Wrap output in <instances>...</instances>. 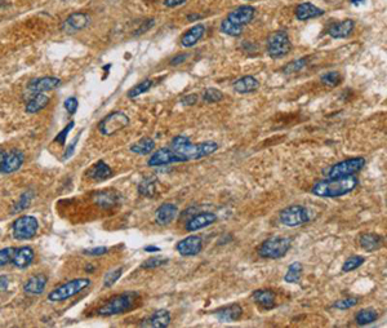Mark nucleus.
I'll use <instances>...</instances> for the list:
<instances>
[{
    "mask_svg": "<svg viewBox=\"0 0 387 328\" xmlns=\"http://www.w3.org/2000/svg\"><path fill=\"white\" fill-rule=\"evenodd\" d=\"M171 147L174 153H177L182 158L183 163L188 160H199L203 158H207L212 155L213 153L218 150V143L214 141H207V142L192 143L191 140L186 136H176L172 140Z\"/></svg>",
    "mask_w": 387,
    "mask_h": 328,
    "instance_id": "obj_1",
    "label": "nucleus"
},
{
    "mask_svg": "<svg viewBox=\"0 0 387 328\" xmlns=\"http://www.w3.org/2000/svg\"><path fill=\"white\" fill-rule=\"evenodd\" d=\"M359 184V180L352 176L341 177V179H328L316 182L311 188V193L319 198H340L351 193Z\"/></svg>",
    "mask_w": 387,
    "mask_h": 328,
    "instance_id": "obj_2",
    "label": "nucleus"
},
{
    "mask_svg": "<svg viewBox=\"0 0 387 328\" xmlns=\"http://www.w3.org/2000/svg\"><path fill=\"white\" fill-rule=\"evenodd\" d=\"M139 293L127 291L124 293L113 296L108 298L101 308H98L97 314L101 317H111V315H118L122 313H127L134 308L135 302L139 301Z\"/></svg>",
    "mask_w": 387,
    "mask_h": 328,
    "instance_id": "obj_3",
    "label": "nucleus"
},
{
    "mask_svg": "<svg viewBox=\"0 0 387 328\" xmlns=\"http://www.w3.org/2000/svg\"><path fill=\"white\" fill-rule=\"evenodd\" d=\"M292 245V239L287 237H272L266 239L258 247L257 252L262 259L278 260L284 257L288 254Z\"/></svg>",
    "mask_w": 387,
    "mask_h": 328,
    "instance_id": "obj_4",
    "label": "nucleus"
},
{
    "mask_svg": "<svg viewBox=\"0 0 387 328\" xmlns=\"http://www.w3.org/2000/svg\"><path fill=\"white\" fill-rule=\"evenodd\" d=\"M89 284H91V281H89L88 278L72 279V281L67 282V283L54 288V290L48 295V300L52 301V302L67 300V298L72 297V296H76L77 293L83 292Z\"/></svg>",
    "mask_w": 387,
    "mask_h": 328,
    "instance_id": "obj_5",
    "label": "nucleus"
},
{
    "mask_svg": "<svg viewBox=\"0 0 387 328\" xmlns=\"http://www.w3.org/2000/svg\"><path fill=\"white\" fill-rule=\"evenodd\" d=\"M290 49H292V43L287 31L278 30L270 34L267 39V53L271 58L279 60L285 57Z\"/></svg>",
    "mask_w": 387,
    "mask_h": 328,
    "instance_id": "obj_6",
    "label": "nucleus"
},
{
    "mask_svg": "<svg viewBox=\"0 0 387 328\" xmlns=\"http://www.w3.org/2000/svg\"><path fill=\"white\" fill-rule=\"evenodd\" d=\"M310 218H311V215L303 206H290V207L284 208L279 215L280 222L289 228L303 225V223L309 222Z\"/></svg>",
    "mask_w": 387,
    "mask_h": 328,
    "instance_id": "obj_7",
    "label": "nucleus"
},
{
    "mask_svg": "<svg viewBox=\"0 0 387 328\" xmlns=\"http://www.w3.org/2000/svg\"><path fill=\"white\" fill-rule=\"evenodd\" d=\"M129 124V118L123 111H114L106 115L98 124V130L103 136H113Z\"/></svg>",
    "mask_w": 387,
    "mask_h": 328,
    "instance_id": "obj_8",
    "label": "nucleus"
},
{
    "mask_svg": "<svg viewBox=\"0 0 387 328\" xmlns=\"http://www.w3.org/2000/svg\"><path fill=\"white\" fill-rule=\"evenodd\" d=\"M365 166L364 158H351V159H346L343 162L337 163L332 168L329 169L328 177L329 179H341V177L352 176V174L357 173L362 171L363 167Z\"/></svg>",
    "mask_w": 387,
    "mask_h": 328,
    "instance_id": "obj_9",
    "label": "nucleus"
},
{
    "mask_svg": "<svg viewBox=\"0 0 387 328\" xmlns=\"http://www.w3.org/2000/svg\"><path fill=\"white\" fill-rule=\"evenodd\" d=\"M39 223L34 216H22L17 218L12 226L13 237L18 240H27L35 237L38 233Z\"/></svg>",
    "mask_w": 387,
    "mask_h": 328,
    "instance_id": "obj_10",
    "label": "nucleus"
},
{
    "mask_svg": "<svg viewBox=\"0 0 387 328\" xmlns=\"http://www.w3.org/2000/svg\"><path fill=\"white\" fill-rule=\"evenodd\" d=\"M173 163H183L182 158L174 153L171 147H161V149L156 150L154 154L151 155L147 164L150 167H161L168 166V164H173Z\"/></svg>",
    "mask_w": 387,
    "mask_h": 328,
    "instance_id": "obj_11",
    "label": "nucleus"
},
{
    "mask_svg": "<svg viewBox=\"0 0 387 328\" xmlns=\"http://www.w3.org/2000/svg\"><path fill=\"white\" fill-rule=\"evenodd\" d=\"M178 254L183 257L197 256L203 249V239L199 235H190L185 239L180 240L176 245Z\"/></svg>",
    "mask_w": 387,
    "mask_h": 328,
    "instance_id": "obj_12",
    "label": "nucleus"
},
{
    "mask_svg": "<svg viewBox=\"0 0 387 328\" xmlns=\"http://www.w3.org/2000/svg\"><path fill=\"white\" fill-rule=\"evenodd\" d=\"M256 9L251 6H241L235 8L234 11H231L227 16V19L230 22L235 23L236 26H240L244 28L245 25H248L252 19L255 18Z\"/></svg>",
    "mask_w": 387,
    "mask_h": 328,
    "instance_id": "obj_13",
    "label": "nucleus"
},
{
    "mask_svg": "<svg viewBox=\"0 0 387 328\" xmlns=\"http://www.w3.org/2000/svg\"><path fill=\"white\" fill-rule=\"evenodd\" d=\"M91 22V18L87 13L83 12H75V13L70 14L66 19H65L62 29L66 33H77V31L83 30Z\"/></svg>",
    "mask_w": 387,
    "mask_h": 328,
    "instance_id": "obj_14",
    "label": "nucleus"
},
{
    "mask_svg": "<svg viewBox=\"0 0 387 328\" xmlns=\"http://www.w3.org/2000/svg\"><path fill=\"white\" fill-rule=\"evenodd\" d=\"M217 221V215L213 212H200L194 215L190 220L186 223L185 229L187 232H197V230L204 229V228L209 226L212 223Z\"/></svg>",
    "mask_w": 387,
    "mask_h": 328,
    "instance_id": "obj_15",
    "label": "nucleus"
},
{
    "mask_svg": "<svg viewBox=\"0 0 387 328\" xmlns=\"http://www.w3.org/2000/svg\"><path fill=\"white\" fill-rule=\"evenodd\" d=\"M178 207L173 203H164L155 212V222L159 226H167L177 217Z\"/></svg>",
    "mask_w": 387,
    "mask_h": 328,
    "instance_id": "obj_16",
    "label": "nucleus"
},
{
    "mask_svg": "<svg viewBox=\"0 0 387 328\" xmlns=\"http://www.w3.org/2000/svg\"><path fill=\"white\" fill-rule=\"evenodd\" d=\"M61 84V80L58 78L54 77H44L39 78V79L33 80L30 84H29V91H31L33 94L38 93H44L47 91H52L56 89L57 87H60Z\"/></svg>",
    "mask_w": 387,
    "mask_h": 328,
    "instance_id": "obj_17",
    "label": "nucleus"
},
{
    "mask_svg": "<svg viewBox=\"0 0 387 328\" xmlns=\"http://www.w3.org/2000/svg\"><path fill=\"white\" fill-rule=\"evenodd\" d=\"M252 297L263 310H271L277 306V293L272 290H267V288L257 290L253 292Z\"/></svg>",
    "mask_w": 387,
    "mask_h": 328,
    "instance_id": "obj_18",
    "label": "nucleus"
},
{
    "mask_svg": "<svg viewBox=\"0 0 387 328\" xmlns=\"http://www.w3.org/2000/svg\"><path fill=\"white\" fill-rule=\"evenodd\" d=\"M23 164V154L19 150H12L8 154H6L2 164V172L4 173H12L21 168Z\"/></svg>",
    "mask_w": 387,
    "mask_h": 328,
    "instance_id": "obj_19",
    "label": "nucleus"
},
{
    "mask_svg": "<svg viewBox=\"0 0 387 328\" xmlns=\"http://www.w3.org/2000/svg\"><path fill=\"white\" fill-rule=\"evenodd\" d=\"M34 260V251L30 247H18L14 248L13 256H12V264L18 269L27 268L29 265L33 262Z\"/></svg>",
    "mask_w": 387,
    "mask_h": 328,
    "instance_id": "obj_20",
    "label": "nucleus"
},
{
    "mask_svg": "<svg viewBox=\"0 0 387 328\" xmlns=\"http://www.w3.org/2000/svg\"><path fill=\"white\" fill-rule=\"evenodd\" d=\"M214 315L221 322H235V320L240 319V317L243 315V308L239 304H231V305L224 306L217 310Z\"/></svg>",
    "mask_w": 387,
    "mask_h": 328,
    "instance_id": "obj_21",
    "label": "nucleus"
},
{
    "mask_svg": "<svg viewBox=\"0 0 387 328\" xmlns=\"http://www.w3.org/2000/svg\"><path fill=\"white\" fill-rule=\"evenodd\" d=\"M171 313L165 309L156 310L154 314L150 315L141 325L146 327H155V328H165L171 324Z\"/></svg>",
    "mask_w": 387,
    "mask_h": 328,
    "instance_id": "obj_22",
    "label": "nucleus"
},
{
    "mask_svg": "<svg viewBox=\"0 0 387 328\" xmlns=\"http://www.w3.org/2000/svg\"><path fill=\"white\" fill-rule=\"evenodd\" d=\"M204 34L205 26L202 25V23H198V25L192 26L190 30L183 34V36L181 38V45L185 48L194 47L204 36Z\"/></svg>",
    "mask_w": 387,
    "mask_h": 328,
    "instance_id": "obj_23",
    "label": "nucleus"
},
{
    "mask_svg": "<svg viewBox=\"0 0 387 328\" xmlns=\"http://www.w3.org/2000/svg\"><path fill=\"white\" fill-rule=\"evenodd\" d=\"M359 243L362 245V248H364L365 251H378L383 245V237L376 234V233H364V234L360 235Z\"/></svg>",
    "mask_w": 387,
    "mask_h": 328,
    "instance_id": "obj_24",
    "label": "nucleus"
},
{
    "mask_svg": "<svg viewBox=\"0 0 387 328\" xmlns=\"http://www.w3.org/2000/svg\"><path fill=\"white\" fill-rule=\"evenodd\" d=\"M325 12L320 9L319 7L314 6L313 3H302L296 8V17L299 21H307V19L318 18L323 16Z\"/></svg>",
    "mask_w": 387,
    "mask_h": 328,
    "instance_id": "obj_25",
    "label": "nucleus"
},
{
    "mask_svg": "<svg viewBox=\"0 0 387 328\" xmlns=\"http://www.w3.org/2000/svg\"><path fill=\"white\" fill-rule=\"evenodd\" d=\"M47 276L44 274H36L33 275L23 286V290L29 295H40L44 292L45 286H47Z\"/></svg>",
    "mask_w": 387,
    "mask_h": 328,
    "instance_id": "obj_26",
    "label": "nucleus"
},
{
    "mask_svg": "<svg viewBox=\"0 0 387 328\" xmlns=\"http://www.w3.org/2000/svg\"><path fill=\"white\" fill-rule=\"evenodd\" d=\"M355 22L352 19H345L342 22H337L329 28L328 34L332 36L333 39H343L351 35L352 30H354Z\"/></svg>",
    "mask_w": 387,
    "mask_h": 328,
    "instance_id": "obj_27",
    "label": "nucleus"
},
{
    "mask_svg": "<svg viewBox=\"0 0 387 328\" xmlns=\"http://www.w3.org/2000/svg\"><path fill=\"white\" fill-rule=\"evenodd\" d=\"M88 179L93 180V181H106L113 176V169L106 164L105 162L96 163L88 172H87Z\"/></svg>",
    "mask_w": 387,
    "mask_h": 328,
    "instance_id": "obj_28",
    "label": "nucleus"
},
{
    "mask_svg": "<svg viewBox=\"0 0 387 328\" xmlns=\"http://www.w3.org/2000/svg\"><path fill=\"white\" fill-rule=\"evenodd\" d=\"M260 87V82L252 75H246V77L240 78L234 83V89L240 94L252 93V92L257 91Z\"/></svg>",
    "mask_w": 387,
    "mask_h": 328,
    "instance_id": "obj_29",
    "label": "nucleus"
},
{
    "mask_svg": "<svg viewBox=\"0 0 387 328\" xmlns=\"http://www.w3.org/2000/svg\"><path fill=\"white\" fill-rule=\"evenodd\" d=\"M94 201L102 208H113L119 203V195L113 190L100 191L94 194Z\"/></svg>",
    "mask_w": 387,
    "mask_h": 328,
    "instance_id": "obj_30",
    "label": "nucleus"
},
{
    "mask_svg": "<svg viewBox=\"0 0 387 328\" xmlns=\"http://www.w3.org/2000/svg\"><path fill=\"white\" fill-rule=\"evenodd\" d=\"M48 102H49V97L45 96L44 93H38L34 94L33 98L26 104V113L27 114H35L38 111L43 110L45 106L48 105Z\"/></svg>",
    "mask_w": 387,
    "mask_h": 328,
    "instance_id": "obj_31",
    "label": "nucleus"
},
{
    "mask_svg": "<svg viewBox=\"0 0 387 328\" xmlns=\"http://www.w3.org/2000/svg\"><path fill=\"white\" fill-rule=\"evenodd\" d=\"M155 149V141L151 137H142L130 146V152L139 155H147Z\"/></svg>",
    "mask_w": 387,
    "mask_h": 328,
    "instance_id": "obj_32",
    "label": "nucleus"
},
{
    "mask_svg": "<svg viewBox=\"0 0 387 328\" xmlns=\"http://www.w3.org/2000/svg\"><path fill=\"white\" fill-rule=\"evenodd\" d=\"M378 313L374 309H364L360 310L359 313H356V315H355V322H356L357 325H367L376 322V320L378 319Z\"/></svg>",
    "mask_w": 387,
    "mask_h": 328,
    "instance_id": "obj_33",
    "label": "nucleus"
},
{
    "mask_svg": "<svg viewBox=\"0 0 387 328\" xmlns=\"http://www.w3.org/2000/svg\"><path fill=\"white\" fill-rule=\"evenodd\" d=\"M302 271H303V266H302L301 262L296 261L293 264H290L287 274L284 275V281L287 283H298L301 281Z\"/></svg>",
    "mask_w": 387,
    "mask_h": 328,
    "instance_id": "obj_34",
    "label": "nucleus"
},
{
    "mask_svg": "<svg viewBox=\"0 0 387 328\" xmlns=\"http://www.w3.org/2000/svg\"><path fill=\"white\" fill-rule=\"evenodd\" d=\"M158 181L155 179H146L139 185V193L141 195L147 196V198H154L158 193Z\"/></svg>",
    "mask_w": 387,
    "mask_h": 328,
    "instance_id": "obj_35",
    "label": "nucleus"
},
{
    "mask_svg": "<svg viewBox=\"0 0 387 328\" xmlns=\"http://www.w3.org/2000/svg\"><path fill=\"white\" fill-rule=\"evenodd\" d=\"M321 83L324 84L325 87H329V88H335V87H338L342 82V75L340 74L338 71H328L325 74H323L320 77Z\"/></svg>",
    "mask_w": 387,
    "mask_h": 328,
    "instance_id": "obj_36",
    "label": "nucleus"
},
{
    "mask_svg": "<svg viewBox=\"0 0 387 328\" xmlns=\"http://www.w3.org/2000/svg\"><path fill=\"white\" fill-rule=\"evenodd\" d=\"M152 84H154V83H152V80H150V79L144 80V82L139 83V84H137V86L132 87V88H130L129 91H128L127 96L129 97V98H134V97L141 96V94L146 93L147 91H150V89H151Z\"/></svg>",
    "mask_w": 387,
    "mask_h": 328,
    "instance_id": "obj_37",
    "label": "nucleus"
},
{
    "mask_svg": "<svg viewBox=\"0 0 387 328\" xmlns=\"http://www.w3.org/2000/svg\"><path fill=\"white\" fill-rule=\"evenodd\" d=\"M365 262V259L363 256H359V255H355V256L348 257L342 265V271L343 273H350V271L356 270L359 266H362L363 264Z\"/></svg>",
    "mask_w": 387,
    "mask_h": 328,
    "instance_id": "obj_38",
    "label": "nucleus"
},
{
    "mask_svg": "<svg viewBox=\"0 0 387 328\" xmlns=\"http://www.w3.org/2000/svg\"><path fill=\"white\" fill-rule=\"evenodd\" d=\"M307 61H309V57H303L299 58V60L292 61L287 66L283 67V72L284 74H293V72H298L299 70L303 69L305 66L307 65Z\"/></svg>",
    "mask_w": 387,
    "mask_h": 328,
    "instance_id": "obj_39",
    "label": "nucleus"
},
{
    "mask_svg": "<svg viewBox=\"0 0 387 328\" xmlns=\"http://www.w3.org/2000/svg\"><path fill=\"white\" fill-rule=\"evenodd\" d=\"M221 31L229 36H239V35H241V33H243V28H240V26H236L235 23L230 22L229 19L226 18V19H224V21H222Z\"/></svg>",
    "mask_w": 387,
    "mask_h": 328,
    "instance_id": "obj_40",
    "label": "nucleus"
},
{
    "mask_svg": "<svg viewBox=\"0 0 387 328\" xmlns=\"http://www.w3.org/2000/svg\"><path fill=\"white\" fill-rule=\"evenodd\" d=\"M203 99L207 104H216L224 99V93H222L219 89L216 88H208L205 89L204 93H203Z\"/></svg>",
    "mask_w": 387,
    "mask_h": 328,
    "instance_id": "obj_41",
    "label": "nucleus"
},
{
    "mask_svg": "<svg viewBox=\"0 0 387 328\" xmlns=\"http://www.w3.org/2000/svg\"><path fill=\"white\" fill-rule=\"evenodd\" d=\"M359 304V298L357 297H347V298H341L337 300L333 304V308L338 310H347L351 309L354 306H356Z\"/></svg>",
    "mask_w": 387,
    "mask_h": 328,
    "instance_id": "obj_42",
    "label": "nucleus"
},
{
    "mask_svg": "<svg viewBox=\"0 0 387 328\" xmlns=\"http://www.w3.org/2000/svg\"><path fill=\"white\" fill-rule=\"evenodd\" d=\"M122 274H123V268H118V269H114V270L108 271V273L106 274L105 279H103V287H105V288H110V287H113L114 284L118 282V279H120Z\"/></svg>",
    "mask_w": 387,
    "mask_h": 328,
    "instance_id": "obj_43",
    "label": "nucleus"
},
{
    "mask_svg": "<svg viewBox=\"0 0 387 328\" xmlns=\"http://www.w3.org/2000/svg\"><path fill=\"white\" fill-rule=\"evenodd\" d=\"M31 200H33V193H31V191H26L25 194H22V195H21L19 200L17 201L16 204H14L13 213L21 212V211L26 210V208L29 207V204H30Z\"/></svg>",
    "mask_w": 387,
    "mask_h": 328,
    "instance_id": "obj_44",
    "label": "nucleus"
},
{
    "mask_svg": "<svg viewBox=\"0 0 387 328\" xmlns=\"http://www.w3.org/2000/svg\"><path fill=\"white\" fill-rule=\"evenodd\" d=\"M168 261L169 260L164 259V257H154V259L146 260V261L141 265V268L142 269H156V268L163 266V265L168 264Z\"/></svg>",
    "mask_w": 387,
    "mask_h": 328,
    "instance_id": "obj_45",
    "label": "nucleus"
},
{
    "mask_svg": "<svg viewBox=\"0 0 387 328\" xmlns=\"http://www.w3.org/2000/svg\"><path fill=\"white\" fill-rule=\"evenodd\" d=\"M13 252H14V248H12V247H7V248L0 249V266H4V265L12 262Z\"/></svg>",
    "mask_w": 387,
    "mask_h": 328,
    "instance_id": "obj_46",
    "label": "nucleus"
},
{
    "mask_svg": "<svg viewBox=\"0 0 387 328\" xmlns=\"http://www.w3.org/2000/svg\"><path fill=\"white\" fill-rule=\"evenodd\" d=\"M74 124H75L74 121H70L69 124H67V125H66V127H65V128H64V130H62V131H61V132H60V133H58V135H57V136H56V138H54V142L60 143V145H64V143H65V141H66V138H67V135H69V133H70V131H71V130H72V128H74Z\"/></svg>",
    "mask_w": 387,
    "mask_h": 328,
    "instance_id": "obj_47",
    "label": "nucleus"
},
{
    "mask_svg": "<svg viewBox=\"0 0 387 328\" xmlns=\"http://www.w3.org/2000/svg\"><path fill=\"white\" fill-rule=\"evenodd\" d=\"M65 109L67 110V113L70 114H75L77 110V106H79V104H77V99L75 98V97H69V98L65 101L64 104Z\"/></svg>",
    "mask_w": 387,
    "mask_h": 328,
    "instance_id": "obj_48",
    "label": "nucleus"
},
{
    "mask_svg": "<svg viewBox=\"0 0 387 328\" xmlns=\"http://www.w3.org/2000/svg\"><path fill=\"white\" fill-rule=\"evenodd\" d=\"M187 57H188L187 53H181V55H177L176 57L172 58L169 64H171V66H178V65L183 64V62L187 60Z\"/></svg>",
    "mask_w": 387,
    "mask_h": 328,
    "instance_id": "obj_49",
    "label": "nucleus"
},
{
    "mask_svg": "<svg viewBox=\"0 0 387 328\" xmlns=\"http://www.w3.org/2000/svg\"><path fill=\"white\" fill-rule=\"evenodd\" d=\"M106 252H107V248H106V247H96V248L86 249L84 254L91 255V256H101V255L106 254Z\"/></svg>",
    "mask_w": 387,
    "mask_h": 328,
    "instance_id": "obj_50",
    "label": "nucleus"
},
{
    "mask_svg": "<svg viewBox=\"0 0 387 328\" xmlns=\"http://www.w3.org/2000/svg\"><path fill=\"white\" fill-rule=\"evenodd\" d=\"M181 102H182L183 105H188V106L195 105V104L198 102V96L197 94H188V96L183 97V98L181 99Z\"/></svg>",
    "mask_w": 387,
    "mask_h": 328,
    "instance_id": "obj_51",
    "label": "nucleus"
},
{
    "mask_svg": "<svg viewBox=\"0 0 387 328\" xmlns=\"http://www.w3.org/2000/svg\"><path fill=\"white\" fill-rule=\"evenodd\" d=\"M187 0H164V6L168 8H174V7H180L185 4Z\"/></svg>",
    "mask_w": 387,
    "mask_h": 328,
    "instance_id": "obj_52",
    "label": "nucleus"
},
{
    "mask_svg": "<svg viewBox=\"0 0 387 328\" xmlns=\"http://www.w3.org/2000/svg\"><path fill=\"white\" fill-rule=\"evenodd\" d=\"M77 140H79V136H77V137H76V138H75V140H74V142H72V143H71V145H70V146H69V147H67V149H66V152H65V157H64V159H69V158H70V157H71V155H72V153H74V150H75V146H76Z\"/></svg>",
    "mask_w": 387,
    "mask_h": 328,
    "instance_id": "obj_53",
    "label": "nucleus"
},
{
    "mask_svg": "<svg viewBox=\"0 0 387 328\" xmlns=\"http://www.w3.org/2000/svg\"><path fill=\"white\" fill-rule=\"evenodd\" d=\"M9 284V276L8 275H0V291H4L8 288Z\"/></svg>",
    "mask_w": 387,
    "mask_h": 328,
    "instance_id": "obj_54",
    "label": "nucleus"
},
{
    "mask_svg": "<svg viewBox=\"0 0 387 328\" xmlns=\"http://www.w3.org/2000/svg\"><path fill=\"white\" fill-rule=\"evenodd\" d=\"M145 251L146 252H159L160 251V248H159V247H156V245H147V247H145Z\"/></svg>",
    "mask_w": 387,
    "mask_h": 328,
    "instance_id": "obj_55",
    "label": "nucleus"
},
{
    "mask_svg": "<svg viewBox=\"0 0 387 328\" xmlns=\"http://www.w3.org/2000/svg\"><path fill=\"white\" fill-rule=\"evenodd\" d=\"M4 157H6V153L3 150H0V172H2V164H3Z\"/></svg>",
    "mask_w": 387,
    "mask_h": 328,
    "instance_id": "obj_56",
    "label": "nucleus"
},
{
    "mask_svg": "<svg viewBox=\"0 0 387 328\" xmlns=\"http://www.w3.org/2000/svg\"><path fill=\"white\" fill-rule=\"evenodd\" d=\"M199 18H202V16H199V14H192V16L187 17L188 21H192V19H199Z\"/></svg>",
    "mask_w": 387,
    "mask_h": 328,
    "instance_id": "obj_57",
    "label": "nucleus"
},
{
    "mask_svg": "<svg viewBox=\"0 0 387 328\" xmlns=\"http://www.w3.org/2000/svg\"><path fill=\"white\" fill-rule=\"evenodd\" d=\"M352 4H355V6H359V4L364 3V0H350Z\"/></svg>",
    "mask_w": 387,
    "mask_h": 328,
    "instance_id": "obj_58",
    "label": "nucleus"
},
{
    "mask_svg": "<svg viewBox=\"0 0 387 328\" xmlns=\"http://www.w3.org/2000/svg\"><path fill=\"white\" fill-rule=\"evenodd\" d=\"M87 271H89V273H92V271H94V266H92V265H87Z\"/></svg>",
    "mask_w": 387,
    "mask_h": 328,
    "instance_id": "obj_59",
    "label": "nucleus"
}]
</instances>
